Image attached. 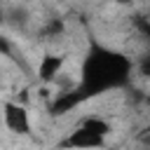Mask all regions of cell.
Returning <instances> with one entry per match:
<instances>
[{"mask_svg": "<svg viewBox=\"0 0 150 150\" xmlns=\"http://www.w3.org/2000/svg\"><path fill=\"white\" fill-rule=\"evenodd\" d=\"M131 70H134V63L124 54L101 47V45H91L82 61V68H80V82L70 91L75 105L91 96H98V94L129 84Z\"/></svg>", "mask_w": 150, "mask_h": 150, "instance_id": "cell-1", "label": "cell"}, {"mask_svg": "<svg viewBox=\"0 0 150 150\" xmlns=\"http://www.w3.org/2000/svg\"><path fill=\"white\" fill-rule=\"evenodd\" d=\"M108 131H110V124L105 120H101L98 115H91V117H84L63 138L61 145H66V148H103L108 143L105 141Z\"/></svg>", "mask_w": 150, "mask_h": 150, "instance_id": "cell-2", "label": "cell"}, {"mask_svg": "<svg viewBox=\"0 0 150 150\" xmlns=\"http://www.w3.org/2000/svg\"><path fill=\"white\" fill-rule=\"evenodd\" d=\"M0 120H2V127L9 134H16V136L30 134V112L19 101H5L2 108H0Z\"/></svg>", "mask_w": 150, "mask_h": 150, "instance_id": "cell-3", "label": "cell"}, {"mask_svg": "<svg viewBox=\"0 0 150 150\" xmlns=\"http://www.w3.org/2000/svg\"><path fill=\"white\" fill-rule=\"evenodd\" d=\"M63 63H66V59H63L61 54H52V52L42 54V56H40V63H38V70H35L38 80H40L42 84H52V82L63 73Z\"/></svg>", "mask_w": 150, "mask_h": 150, "instance_id": "cell-4", "label": "cell"}, {"mask_svg": "<svg viewBox=\"0 0 150 150\" xmlns=\"http://www.w3.org/2000/svg\"><path fill=\"white\" fill-rule=\"evenodd\" d=\"M7 21L14 23V26H23V23L28 21V12H26V7H14L12 12H7Z\"/></svg>", "mask_w": 150, "mask_h": 150, "instance_id": "cell-5", "label": "cell"}, {"mask_svg": "<svg viewBox=\"0 0 150 150\" xmlns=\"http://www.w3.org/2000/svg\"><path fill=\"white\" fill-rule=\"evenodd\" d=\"M136 28H138V33H141L143 38L150 40V14H148V16H138V19H136Z\"/></svg>", "mask_w": 150, "mask_h": 150, "instance_id": "cell-6", "label": "cell"}, {"mask_svg": "<svg viewBox=\"0 0 150 150\" xmlns=\"http://www.w3.org/2000/svg\"><path fill=\"white\" fill-rule=\"evenodd\" d=\"M138 75L145 77V80H150V54H145V56L138 61Z\"/></svg>", "mask_w": 150, "mask_h": 150, "instance_id": "cell-7", "label": "cell"}, {"mask_svg": "<svg viewBox=\"0 0 150 150\" xmlns=\"http://www.w3.org/2000/svg\"><path fill=\"white\" fill-rule=\"evenodd\" d=\"M2 23H7V12H5V7H0V26Z\"/></svg>", "mask_w": 150, "mask_h": 150, "instance_id": "cell-8", "label": "cell"}, {"mask_svg": "<svg viewBox=\"0 0 150 150\" xmlns=\"http://www.w3.org/2000/svg\"><path fill=\"white\" fill-rule=\"evenodd\" d=\"M117 5H131V2H136V0H115Z\"/></svg>", "mask_w": 150, "mask_h": 150, "instance_id": "cell-9", "label": "cell"}]
</instances>
